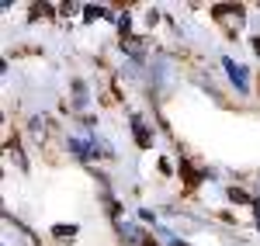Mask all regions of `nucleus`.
Listing matches in <instances>:
<instances>
[{
  "label": "nucleus",
  "mask_w": 260,
  "mask_h": 246,
  "mask_svg": "<svg viewBox=\"0 0 260 246\" xmlns=\"http://www.w3.org/2000/svg\"><path fill=\"white\" fill-rule=\"evenodd\" d=\"M225 69H229V80L236 83V90H246L250 87V80H246V66H240V62L225 59Z\"/></svg>",
  "instance_id": "obj_1"
},
{
  "label": "nucleus",
  "mask_w": 260,
  "mask_h": 246,
  "mask_svg": "<svg viewBox=\"0 0 260 246\" xmlns=\"http://www.w3.org/2000/svg\"><path fill=\"white\" fill-rule=\"evenodd\" d=\"M70 149H73V156H80V160H90V156H98V146L83 143V139H70Z\"/></svg>",
  "instance_id": "obj_2"
},
{
  "label": "nucleus",
  "mask_w": 260,
  "mask_h": 246,
  "mask_svg": "<svg viewBox=\"0 0 260 246\" xmlns=\"http://www.w3.org/2000/svg\"><path fill=\"white\" fill-rule=\"evenodd\" d=\"M132 125H136V143H139L142 149H146V146H153V135H149V128H146V125H142L139 118H136Z\"/></svg>",
  "instance_id": "obj_3"
},
{
  "label": "nucleus",
  "mask_w": 260,
  "mask_h": 246,
  "mask_svg": "<svg viewBox=\"0 0 260 246\" xmlns=\"http://www.w3.org/2000/svg\"><path fill=\"white\" fill-rule=\"evenodd\" d=\"M52 232H56L59 239H70V236H77V226H56Z\"/></svg>",
  "instance_id": "obj_4"
},
{
  "label": "nucleus",
  "mask_w": 260,
  "mask_h": 246,
  "mask_svg": "<svg viewBox=\"0 0 260 246\" xmlns=\"http://www.w3.org/2000/svg\"><path fill=\"white\" fill-rule=\"evenodd\" d=\"M215 14H243V7H229V4H219Z\"/></svg>",
  "instance_id": "obj_5"
},
{
  "label": "nucleus",
  "mask_w": 260,
  "mask_h": 246,
  "mask_svg": "<svg viewBox=\"0 0 260 246\" xmlns=\"http://www.w3.org/2000/svg\"><path fill=\"white\" fill-rule=\"evenodd\" d=\"M104 14H108L104 7H87V21H94V18H104Z\"/></svg>",
  "instance_id": "obj_6"
},
{
  "label": "nucleus",
  "mask_w": 260,
  "mask_h": 246,
  "mask_svg": "<svg viewBox=\"0 0 260 246\" xmlns=\"http://www.w3.org/2000/svg\"><path fill=\"white\" fill-rule=\"evenodd\" d=\"M229 198H233V201H240V205H246V201H250V198H246V194H243V191H236V187H233V191H229Z\"/></svg>",
  "instance_id": "obj_7"
},
{
  "label": "nucleus",
  "mask_w": 260,
  "mask_h": 246,
  "mask_svg": "<svg viewBox=\"0 0 260 246\" xmlns=\"http://www.w3.org/2000/svg\"><path fill=\"white\" fill-rule=\"evenodd\" d=\"M253 49H257V56H260V39H257V45H253Z\"/></svg>",
  "instance_id": "obj_8"
},
{
  "label": "nucleus",
  "mask_w": 260,
  "mask_h": 246,
  "mask_svg": "<svg viewBox=\"0 0 260 246\" xmlns=\"http://www.w3.org/2000/svg\"><path fill=\"white\" fill-rule=\"evenodd\" d=\"M257 222H260V205H257Z\"/></svg>",
  "instance_id": "obj_9"
}]
</instances>
